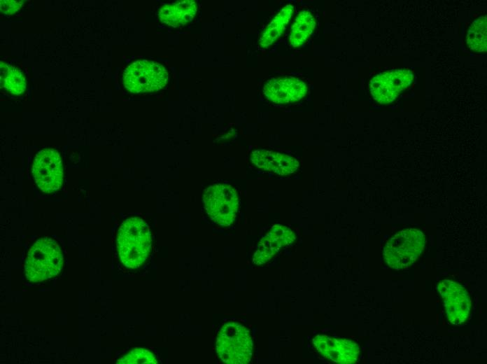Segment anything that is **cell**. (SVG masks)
<instances>
[{
  "mask_svg": "<svg viewBox=\"0 0 487 364\" xmlns=\"http://www.w3.org/2000/svg\"><path fill=\"white\" fill-rule=\"evenodd\" d=\"M117 248L126 267L137 268L145 262L151 249V236L142 218L132 217L122 223L117 234Z\"/></svg>",
  "mask_w": 487,
  "mask_h": 364,
  "instance_id": "obj_1",
  "label": "cell"
},
{
  "mask_svg": "<svg viewBox=\"0 0 487 364\" xmlns=\"http://www.w3.org/2000/svg\"><path fill=\"white\" fill-rule=\"evenodd\" d=\"M62 264L63 255L58 243L50 237L40 238L27 253L25 276L30 281H44L55 276L60 272Z\"/></svg>",
  "mask_w": 487,
  "mask_h": 364,
  "instance_id": "obj_2",
  "label": "cell"
},
{
  "mask_svg": "<svg viewBox=\"0 0 487 364\" xmlns=\"http://www.w3.org/2000/svg\"><path fill=\"white\" fill-rule=\"evenodd\" d=\"M216 348L220 360L225 363H248L253 352L250 332L239 323H226L218 332Z\"/></svg>",
  "mask_w": 487,
  "mask_h": 364,
  "instance_id": "obj_3",
  "label": "cell"
},
{
  "mask_svg": "<svg viewBox=\"0 0 487 364\" xmlns=\"http://www.w3.org/2000/svg\"><path fill=\"white\" fill-rule=\"evenodd\" d=\"M423 233L415 228L403 230L386 243L383 256L387 265L395 270H403L413 264L423 251Z\"/></svg>",
  "mask_w": 487,
  "mask_h": 364,
  "instance_id": "obj_4",
  "label": "cell"
},
{
  "mask_svg": "<svg viewBox=\"0 0 487 364\" xmlns=\"http://www.w3.org/2000/svg\"><path fill=\"white\" fill-rule=\"evenodd\" d=\"M204 209L210 218L221 226H229L235 220L239 198L230 185L216 183L209 186L203 195Z\"/></svg>",
  "mask_w": 487,
  "mask_h": 364,
  "instance_id": "obj_5",
  "label": "cell"
},
{
  "mask_svg": "<svg viewBox=\"0 0 487 364\" xmlns=\"http://www.w3.org/2000/svg\"><path fill=\"white\" fill-rule=\"evenodd\" d=\"M168 81V72L162 64L148 60H138L125 71L124 85L134 93L157 91Z\"/></svg>",
  "mask_w": 487,
  "mask_h": 364,
  "instance_id": "obj_6",
  "label": "cell"
},
{
  "mask_svg": "<svg viewBox=\"0 0 487 364\" xmlns=\"http://www.w3.org/2000/svg\"><path fill=\"white\" fill-rule=\"evenodd\" d=\"M32 174L36 183L43 192L57 190L63 181L62 163L59 153L52 148L40 150L34 158Z\"/></svg>",
  "mask_w": 487,
  "mask_h": 364,
  "instance_id": "obj_7",
  "label": "cell"
},
{
  "mask_svg": "<svg viewBox=\"0 0 487 364\" xmlns=\"http://www.w3.org/2000/svg\"><path fill=\"white\" fill-rule=\"evenodd\" d=\"M414 80L409 69H393L381 72L370 81L369 89L373 98L381 104L394 101Z\"/></svg>",
  "mask_w": 487,
  "mask_h": 364,
  "instance_id": "obj_8",
  "label": "cell"
},
{
  "mask_svg": "<svg viewBox=\"0 0 487 364\" xmlns=\"http://www.w3.org/2000/svg\"><path fill=\"white\" fill-rule=\"evenodd\" d=\"M441 295L449 321L454 325L463 323L468 318L470 302L467 290L459 284L444 279L437 286Z\"/></svg>",
  "mask_w": 487,
  "mask_h": 364,
  "instance_id": "obj_9",
  "label": "cell"
},
{
  "mask_svg": "<svg viewBox=\"0 0 487 364\" xmlns=\"http://www.w3.org/2000/svg\"><path fill=\"white\" fill-rule=\"evenodd\" d=\"M307 86L301 79L293 76L272 78L263 88L265 97L276 104H288L302 99L306 95Z\"/></svg>",
  "mask_w": 487,
  "mask_h": 364,
  "instance_id": "obj_10",
  "label": "cell"
},
{
  "mask_svg": "<svg viewBox=\"0 0 487 364\" xmlns=\"http://www.w3.org/2000/svg\"><path fill=\"white\" fill-rule=\"evenodd\" d=\"M312 342L319 353L334 363L348 364L358 360L359 347L351 340L318 335Z\"/></svg>",
  "mask_w": 487,
  "mask_h": 364,
  "instance_id": "obj_11",
  "label": "cell"
},
{
  "mask_svg": "<svg viewBox=\"0 0 487 364\" xmlns=\"http://www.w3.org/2000/svg\"><path fill=\"white\" fill-rule=\"evenodd\" d=\"M294 232L288 227L276 225L260 241L253 256L255 265H262L273 258L283 247L293 242Z\"/></svg>",
  "mask_w": 487,
  "mask_h": 364,
  "instance_id": "obj_12",
  "label": "cell"
},
{
  "mask_svg": "<svg viewBox=\"0 0 487 364\" xmlns=\"http://www.w3.org/2000/svg\"><path fill=\"white\" fill-rule=\"evenodd\" d=\"M250 159L257 167L279 175L294 173L299 167L298 161L292 156L266 149L253 151Z\"/></svg>",
  "mask_w": 487,
  "mask_h": 364,
  "instance_id": "obj_13",
  "label": "cell"
},
{
  "mask_svg": "<svg viewBox=\"0 0 487 364\" xmlns=\"http://www.w3.org/2000/svg\"><path fill=\"white\" fill-rule=\"evenodd\" d=\"M197 11V4L193 0H184L163 6L159 10L160 20L174 27L190 22Z\"/></svg>",
  "mask_w": 487,
  "mask_h": 364,
  "instance_id": "obj_14",
  "label": "cell"
},
{
  "mask_svg": "<svg viewBox=\"0 0 487 364\" xmlns=\"http://www.w3.org/2000/svg\"><path fill=\"white\" fill-rule=\"evenodd\" d=\"M293 10V6L288 4L274 17L260 36L259 44L261 47L268 48L281 36L292 16Z\"/></svg>",
  "mask_w": 487,
  "mask_h": 364,
  "instance_id": "obj_15",
  "label": "cell"
},
{
  "mask_svg": "<svg viewBox=\"0 0 487 364\" xmlns=\"http://www.w3.org/2000/svg\"><path fill=\"white\" fill-rule=\"evenodd\" d=\"M316 27V20L312 13L307 10H302L296 17L291 26L289 42L293 47L303 45L313 33Z\"/></svg>",
  "mask_w": 487,
  "mask_h": 364,
  "instance_id": "obj_16",
  "label": "cell"
},
{
  "mask_svg": "<svg viewBox=\"0 0 487 364\" xmlns=\"http://www.w3.org/2000/svg\"><path fill=\"white\" fill-rule=\"evenodd\" d=\"M0 84L14 94H20L26 89V80L22 71L17 68L0 63Z\"/></svg>",
  "mask_w": 487,
  "mask_h": 364,
  "instance_id": "obj_17",
  "label": "cell"
},
{
  "mask_svg": "<svg viewBox=\"0 0 487 364\" xmlns=\"http://www.w3.org/2000/svg\"><path fill=\"white\" fill-rule=\"evenodd\" d=\"M467 43L474 51H486V16H480L472 23L467 34Z\"/></svg>",
  "mask_w": 487,
  "mask_h": 364,
  "instance_id": "obj_18",
  "label": "cell"
},
{
  "mask_svg": "<svg viewBox=\"0 0 487 364\" xmlns=\"http://www.w3.org/2000/svg\"><path fill=\"white\" fill-rule=\"evenodd\" d=\"M118 364H157L158 361L150 351L143 348H136L120 358Z\"/></svg>",
  "mask_w": 487,
  "mask_h": 364,
  "instance_id": "obj_19",
  "label": "cell"
},
{
  "mask_svg": "<svg viewBox=\"0 0 487 364\" xmlns=\"http://www.w3.org/2000/svg\"><path fill=\"white\" fill-rule=\"evenodd\" d=\"M23 1L1 0L0 10L1 13L10 15L17 11L22 6Z\"/></svg>",
  "mask_w": 487,
  "mask_h": 364,
  "instance_id": "obj_20",
  "label": "cell"
}]
</instances>
